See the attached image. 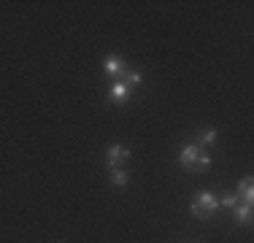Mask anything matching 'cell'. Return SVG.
Returning <instances> with one entry per match:
<instances>
[{
    "label": "cell",
    "mask_w": 254,
    "mask_h": 243,
    "mask_svg": "<svg viewBox=\"0 0 254 243\" xmlns=\"http://www.w3.org/2000/svg\"><path fill=\"white\" fill-rule=\"evenodd\" d=\"M181 165L190 170V173H203V170L211 165V157H208V151H205L203 146L192 143V146H187V149L181 151Z\"/></svg>",
    "instance_id": "6da1fadb"
},
{
    "label": "cell",
    "mask_w": 254,
    "mask_h": 243,
    "mask_svg": "<svg viewBox=\"0 0 254 243\" xmlns=\"http://www.w3.org/2000/svg\"><path fill=\"white\" fill-rule=\"evenodd\" d=\"M138 81H141V73H127L122 81H117L111 89H108V97H111L114 103H125V100H130V92H132V87H135Z\"/></svg>",
    "instance_id": "7a4b0ae2"
},
{
    "label": "cell",
    "mask_w": 254,
    "mask_h": 243,
    "mask_svg": "<svg viewBox=\"0 0 254 243\" xmlns=\"http://www.w3.org/2000/svg\"><path fill=\"white\" fill-rule=\"evenodd\" d=\"M216 208H219V200L211 192H197L195 197H192V214L197 219H208Z\"/></svg>",
    "instance_id": "3957f363"
},
{
    "label": "cell",
    "mask_w": 254,
    "mask_h": 243,
    "mask_svg": "<svg viewBox=\"0 0 254 243\" xmlns=\"http://www.w3.org/2000/svg\"><path fill=\"white\" fill-rule=\"evenodd\" d=\"M103 68H106V73L108 76H114L117 81H122V78L127 76V65H125V60H119V57H106L103 60Z\"/></svg>",
    "instance_id": "277c9868"
},
{
    "label": "cell",
    "mask_w": 254,
    "mask_h": 243,
    "mask_svg": "<svg viewBox=\"0 0 254 243\" xmlns=\"http://www.w3.org/2000/svg\"><path fill=\"white\" fill-rule=\"evenodd\" d=\"M127 160H130V149H127V146H111V149H108V157H106L108 168H117L119 170Z\"/></svg>",
    "instance_id": "5b68a950"
},
{
    "label": "cell",
    "mask_w": 254,
    "mask_h": 243,
    "mask_svg": "<svg viewBox=\"0 0 254 243\" xmlns=\"http://www.w3.org/2000/svg\"><path fill=\"white\" fill-rule=\"evenodd\" d=\"M233 219H235V224H249L252 222V203H241L238 200V205L233 208Z\"/></svg>",
    "instance_id": "8992f818"
},
{
    "label": "cell",
    "mask_w": 254,
    "mask_h": 243,
    "mask_svg": "<svg viewBox=\"0 0 254 243\" xmlns=\"http://www.w3.org/2000/svg\"><path fill=\"white\" fill-rule=\"evenodd\" d=\"M238 200H241V203H252V200H254V184H252V179H244V184H241V189H238Z\"/></svg>",
    "instance_id": "52a82bcc"
},
{
    "label": "cell",
    "mask_w": 254,
    "mask_h": 243,
    "mask_svg": "<svg viewBox=\"0 0 254 243\" xmlns=\"http://www.w3.org/2000/svg\"><path fill=\"white\" fill-rule=\"evenodd\" d=\"M222 205H227V208H235V205H238V194L235 192H230V194H225V197L219 200Z\"/></svg>",
    "instance_id": "ba28073f"
},
{
    "label": "cell",
    "mask_w": 254,
    "mask_h": 243,
    "mask_svg": "<svg viewBox=\"0 0 254 243\" xmlns=\"http://www.w3.org/2000/svg\"><path fill=\"white\" fill-rule=\"evenodd\" d=\"M216 141V130H205L203 135H200V143L203 146H208V143H214Z\"/></svg>",
    "instance_id": "9c48e42d"
},
{
    "label": "cell",
    "mask_w": 254,
    "mask_h": 243,
    "mask_svg": "<svg viewBox=\"0 0 254 243\" xmlns=\"http://www.w3.org/2000/svg\"><path fill=\"white\" fill-rule=\"evenodd\" d=\"M111 181H114V184H117V186H125V184H127V173H125V170H117Z\"/></svg>",
    "instance_id": "30bf717a"
}]
</instances>
